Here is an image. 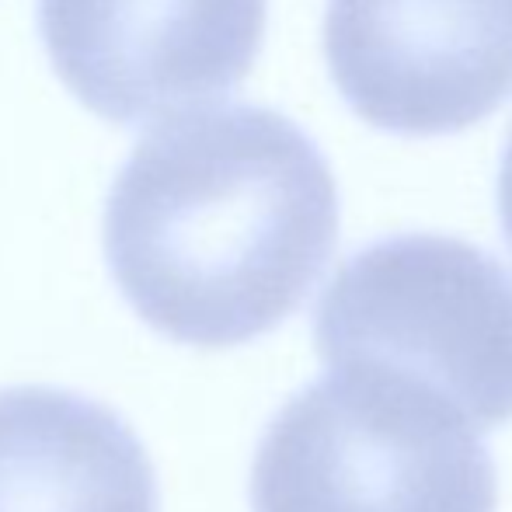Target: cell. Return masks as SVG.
I'll return each mask as SVG.
<instances>
[{"label": "cell", "instance_id": "1", "mask_svg": "<svg viewBox=\"0 0 512 512\" xmlns=\"http://www.w3.org/2000/svg\"><path fill=\"white\" fill-rule=\"evenodd\" d=\"M102 234L115 286L150 328L227 349L304 304L338 244V185L290 115L189 108L133 147Z\"/></svg>", "mask_w": 512, "mask_h": 512}, {"label": "cell", "instance_id": "7", "mask_svg": "<svg viewBox=\"0 0 512 512\" xmlns=\"http://www.w3.org/2000/svg\"><path fill=\"white\" fill-rule=\"evenodd\" d=\"M499 216H502V230H506V241L512 248V129L499 164Z\"/></svg>", "mask_w": 512, "mask_h": 512}, {"label": "cell", "instance_id": "4", "mask_svg": "<svg viewBox=\"0 0 512 512\" xmlns=\"http://www.w3.org/2000/svg\"><path fill=\"white\" fill-rule=\"evenodd\" d=\"M335 88L394 133H450L512 95V0H328Z\"/></svg>", "mask_w": 512, "mask_h": 512}, {"label": "cell", "instance_id": "6", "mask_svg": "<svg viewBox=\"0 0 512 512\" xmlns=\"http://www.w3.org/2000/svg\"><path fill=\"white\" fill-rule=\"evenodd\" d=\"M0 512H161L143 443L112 408L56 387L0 391Z\"/></svg>", "mask_w": 512, "mask_h": 512}, {"label": "cell", "instance_id": "3", "mask_svg": "<svg viewBox=\"0 0 512 512\" xmlns=\"http://www.w3.org/2000/svg\"><path fill=\"white\" fill-rule=\"evenodd\" d=\"M331 370L429 387L474 429L512 422V272L450 234H394L349 255L314 307Z\"/></svg>", "mask_w": 512, "mask_h": 512}, {"label": "cell", "instance_id": "5", "mask_svg": "<svg viewBox=\"0 0 512 512\" xmlns=\"http://www.w3.org/2000/svg\"><path fill=\"white\" fill-rule=\"evenodd\" d=\"M269 0H39L60 81L91 112L143 122L237 88L265 35Z\"/></svg>", "mask_w": 512, "mask_h": 512}, {"label": "cell", "instance_id": "2", "mask_svg": "<svg viewBox=\"0 0 512 512\" xmlns=\"http://www.w3.org/2000/svg\"><path fill=\"white\" fill-rule=\"evenodd\" d=\"M478 429L415 380L331 370L276 411L251 464L255 512H495Z\"/></svg>", "mask_w": 512, "mask_h": 512}]
</instances>
